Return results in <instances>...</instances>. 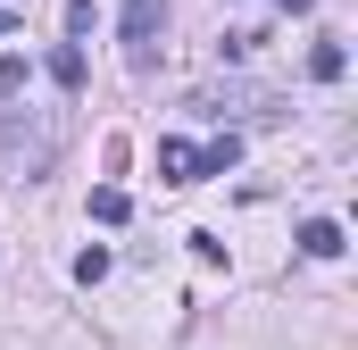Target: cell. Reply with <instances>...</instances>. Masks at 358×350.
I'll use <instances>...</instances> for the list:
<instances>
[{"mask_svg":"<svg viewBox=\"0 0 358 350\" xmlns=\"http://www.w3.org/2000/svg\"><path fill=\"white\" fill-rule=\"evenodd\" d=\"M100 275H108V251H100V242H92V251H76V284H100Z\"/></svg>","mask_w":358,"mask_h":350,"instance_id":"ba28073f","label":"cell"},{"mask_svg":"<svg viewBox=\"0 0 358 350\" xmlns=\"http://www.w3.org/2000/svg\"><path fill=\"white\" fill-rule=\"evenodd\" d=\"M167 25V0H125V42H134V67H150V34Z\"/></svg>","mask_w":358,"mask_h":350,"instance_id":"6da1fadb","label":"cell"},{"mask_svg":"<svg viewBox=\"0 0 358 350\" xmlns=\"http://www.w3.org/2000/svg\"><path fill=\"white\" fill-rule=\"evenodd\" d=\"M125 209H134V200H125L117 183H100V192H92V217H100V225H125Z\"/></svg>","mask_w":358,"mask_h":350,"instance_id":"52a82bcc","label":"cell"},{"mask_svg":"<svg viewBox=\"0 0 358 350\" xmlns=\"http://www.w3.org/2000/svg\"><path fill=\"white\" fill-rule=\"evenodd\" d=\"M342 67H350L342 42H317V50H308V76H317V84H342Z\"/></svg>","mask_w":358,"mask_h":350,"instance_id":"8992f818","label":"cell"},{"mask_svg":"<svg viewBox=\"0 0 358 350\" xmlns=\"http://www.w3.org/2000/svg\"><path fill=\"white\" fill-rule=\"evenodd\" d=\"M159 175L167 183H200V150L192 142H159Z\"/></svg>","mask_w":358,"mask_h":350,"instance_id":"7a4b0ae2","label":"cell"},{"mask_svg":"<svg viewBox=\"0 0 358 350\" xmlns=\"http://www.w3.org/2000/svg\"><path fill=\"white\" fill-rule=\"evenodd\" d=\"M50 84H59V92H84V50H76V42L50 50Z\"/></svg>","mask_w":358,"mask_h":350,"instance_id":"277c9868","label":"cell"},{"mask_svg":"<svg viewBox=\"0 0 358 350\" xmlns=\"http://www.w3.org/2000/svg\"><path fill=\"white\" fill-rule=\"evenodd\" d=\"M275 8H283V17H308V8H317V0H275Z\"/></svg>","mask_w":358,"mask_h":350,"instance_id":"30bf717a","label":"cell"},{"mask_svg":"<svg viewBox=\"0 0 358 350\" xmlns=\"http://www.w3.org/2000/svg\"><path fill=\"white\" fill-rule=\"evenodd\" d=\"M234 167H242V134H217L200 150V175H234Z\"/></svg>","mask_w":358,"mask_h":350,"instance_id":"5b68a950","label":"cell"},{"mask_svg":"<svg viewBox=\"0 0 358 350\" xmlns=\"http://www.w3.org/2000/svg\"><path fill=\"white\" fill-rule=\"evenodd\" d=\"M25 92V59H0V100H17Z\"/></svg>","mask_w":358,"mask_h":350,"instance_id":"9c48e42d","label":"cell"},{"mask_svg":"<svg viewBox=\"0 0 358 350\" xmlns=\"http://www.w3.org/2000/svg\"><path fill=\"white\" fill-rule=\"evenodd\" d=\"M300 251H308V259H342V225H334V217H308V225H300Z\"/></svg>","mask_w":358,"mask_h":350,"instance_id":"3957f363","label":"cell"}]
</instances>
